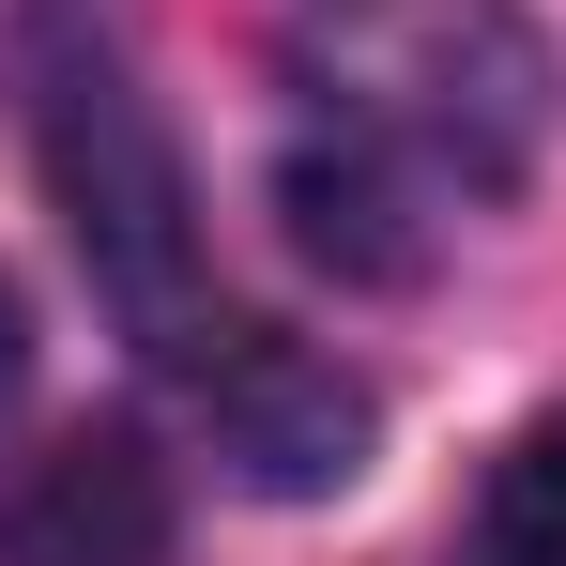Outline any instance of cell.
<instances>
[{"label":"cell","mask_w":566,"mask_h":566,"mask_svg":"<svg viewBox=\"0 0 566 566\" xmlns=\"http://www.w3.org/2000/svg\"><path fill=\"white\" fill-rule=\"evenodd\" d=\"M0 552L15 566H154L169 552V490L123 429H77L0 490Z\"/></svg>","instance_id":"3"},{"label":"cell","mask_w":566,"mask_h":566,"mask_svg":"<svg viewBox=\"0 0 566 566\" xmlns=\"http://www.w3.org/2000/svg\"><path fill=\"white\" fill-rule=\"evenodd\" d=\"M46 169H62V199H77L93 276L123 291L154 337H199L185 322V169H169L138 77H123L107 46H77L62 15H46Z\"/></svg>","instance_id":"2"},{"label":"cell","mask_w":566,"mask_h":566,"mask_svg":"<svg viewBox=\"0 0 566 566\" xmlns=\"http://www.w3.org/2000/svg\"><path fill=\"white\" fill-rule=\"evenodd\" d=\"M291 93H306V245L353 276H413L460 199H505L536 169L552 62L505 0H306L291 15Z\"/></svg>","instance_id":"1"},{"label":"cell","mask_w":566,"mask_h":566,"mask_svg":"<svg viewBox=\"0 0 566 566\" xmlns=\"http://www.w3.org/2000/svg\"><path fill=\"white\" fill-rule=\"evenodd\" d=\"M474 566H566V429H521L490 505H474Z\"/></svg>","instance_id":"5"},{"label":"cell","mask_w":566,"mask_h":566,"mask_svg":"<svg viewBox=\"0 0 566 566\" xmlns=\"http://www.w3.org/2000/svg\"><path fill=\"white\" fill-rule=\"evenodd\" d=\"M0 382H15V291H0Z\"/></svg>","instance_id":"6"},{"label":"cell","mask_w":566,"mask_h":566,"mask_svg":"<svg viewBox=\"0 0 566 566\" xmlns=\"http://www.w3.org/2000/svg\"><path fill=\"white\" fill-rule=\"evenodd\" d=\"M230 382H245V460H261V490H337V474H353V444H368V398H353V382L291 368L261 337H230Z\"/></svg>","instance_id":"4"}]
</instances>
